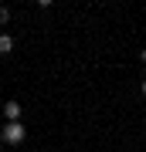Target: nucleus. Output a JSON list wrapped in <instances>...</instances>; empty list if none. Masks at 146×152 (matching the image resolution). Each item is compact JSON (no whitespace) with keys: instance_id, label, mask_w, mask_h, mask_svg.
<instances>
[{"instance_id":"2","label":"nucleus","mask_w":146,"mask_h":152,"mask_svg":"<svg viewBox=\"0 0 146 152\" xmlns=\"http://www.w3.org/2000/svg\"><path fill=\"white\" fill-rule=\"evenodd\" d=\"M4 118L7 122H21V105H17V102H7L4 105Z\"/></svg>"},{"instance_id":"1","label":"nucleus","mask_w":146,"mask_h":152,"mask_svg":"<svg viewBox=\"0 0 146 152\" xmlns=\"http://www.w3.org/2000/svg\"><path fill=\"white\" fill-rule=\"evenodd\" d=\"M0 139H4L7 145H21V142L27 139V129H24L21 122H7V125H4V132H0Z\"/></svg>"},{"instance_id":"6","label":"nucleus","mask_w":146,"mask_h":152,"mask_svg":"<svg viewBox=\"0 0 146 152\" xmlns=\"http://www.w3.org/2000/svg\"><path fill=\"white\" fill-rule=\"evenodd\" d=\"M139 91H143V95H146V78H143V85H139Z\"/></svg>"},{"instance_id":"5","label":"nucleus","mask_w":146,"mask_h":152,"mask_svg":"<svg viewBox=\"0 0 146 152\" xmlns=\"http://www.w3.org/2000/svg\"><path fill=\"white\" fill-rule=\"evenodd\" d=\"M139 61H143V64H146V48H143V51H139Z\"/></svg>"},{"instance_id":"3","label":"nucleus","mask_w":146,"mask_h":152,"mask_svg":"<svg viewBox=\"0 0 146 152\" xmlns=\"http://www.w3.org/2000/svg\"><path fill=\"white\" fill-rule=\"evenodd\" d=\"M14 51V37L10 34H0V54H10Z\"/></svg>"},{"instance_id":"4","label":"nucleus","mask_w":146,"mask_h":152,"mask_svg":"<svg viewBox=\"0 0 146 152\" xmlns=\"http://www.w3.org/2000/svg\"><path fill=\"white\" fill-rule=\"evenodd\" d=\"M10 20V7H0V24H7Z\"/></svg>"}]
</instances>
